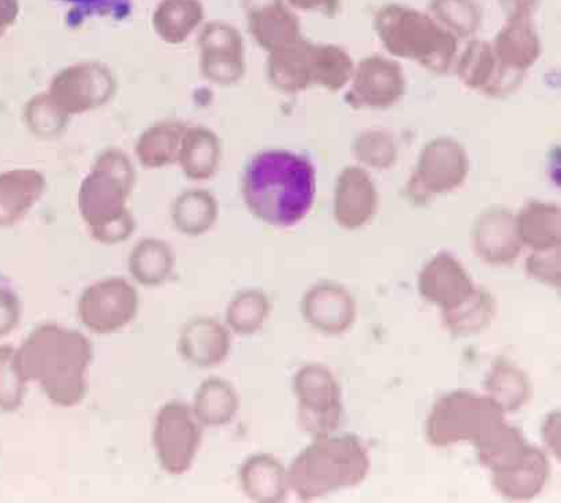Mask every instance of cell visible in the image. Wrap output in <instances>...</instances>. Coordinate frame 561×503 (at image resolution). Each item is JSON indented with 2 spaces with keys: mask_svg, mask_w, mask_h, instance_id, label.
Masks as SVG:
<instances>
[{
  "mask_svg": "<svg viewBox=\"0 0 561 503\" xmlns=\"http://www.w3.org/2000/svg\"><path fill=\"white\" fill-rule=\"evenodd\" d=\"M317 192L311 160L288 151L262 152L250 163L244 180L245 199L268 225L291 227L306 219Z\"/></svg>",
  "mask_w": 561,
  "mask_h": 503,
  "instance_id": "obj_1",
  "label": "cell"
},
{
  "mask_svg": "<svg viewBox=\"0 0 561 503\" xmlns=\"http://www.w3.org/2000/svg\"><path fill=\"white\" fill-rule=\"evenodd\" d=\"M375 31L383 48L402 59L415 60L434 73H448L456 66L457 39L431 14L389 3L377 10Z\"/></svg>",
  "mask_w": 561,
  "mask_h": 503,
  "instance_id": "obj_2",
  "label": "cell"
},
{
  "mask_svg": "<svg viewBox=\"0 0 561 503\" xmlns=\"http://www.w3.org/2000/svg\"><path fill=\"white\" fill-rule=\"evenodd\" d=\"M346 102L354 107L386 108L397 104L404 93L403 70L386 57H366L353 71Z\"/></svg>",
  "mask_w": 561,
  "mask_h": 503,
  "instance_id": "obj_3",
  "label": "cell"
},
{
  "mask_svg": "<svg viewBox=\"0 0 561 503\" xmlns=\"http://www.w3.org/2000/svg\"><path fill=\"white\" fill-rule=\"evenodd\" d=\"M459 76L468 88L483 91L484 94L500 96L517 88L524 72L511 70L502 65L484 39L472 38L460 56Z\"/></svg>",
  "mask_w": 561,
  "mask_h": 503,
  "instance_id": "obj_4",
  "label": "cell"
},
{
  "mask_svg": "<svg viewBox=\"0 0 561 503\" xmlns=\"http://www.w3.org/2000/svg\"><path fill=\"white\" fill-rule=\"evenodd\" d=\"M492 49L503 66L525 73L540 56L541 44L531 20H507L496 34Z\"/></svg>",
  "mask_w": 561,
  "mask_h": 503,
  "instance_id": "obj_5",
  "label": "cell"
},
{
  "mask_svg": "<svg viewBox=\"0 0 561 503\" xmlns=\"http://www.w3.org/2000/svg\"><path fill=\"white\" fill-rule=\"evenodd\" d=\"M467 174V157L462 148L451 140L433 141L422 153L416 174L445 180L446 185H455Z\"/></svg>",
  "mask_w": 561,
  "mask_h": 503,
  "instance_id": "obj_6",
  "label": "cell"
},
{
  "mask_svg": "<svg viewBox=\"0 0 561 503\" xmlns=\"http://www.w3.org/2000/svg\"><path fill=\"white\" fill-rule=\"evenodd\" d=\"M428 14L457 39L472 38L483 21V11L474 0H431Z\"/></svg>",
  "mask_w": 561,
  "mask_h": 503,
  "instance_id": "obj_7",
  "label": "cell"
},
{
  "mask_svg": "<svg viewBox=\"0 0 561 503\" xmlns=\"http://www.w3.org/2000/svg\"><path fill=\"white\" fill-rule=\"evenodd\" d=\"M19 369L9 347H0V409H14L20 402Z\"/></svg>",
  "mask_w": 561,
  "mask_h": 503,
  "instance_id": "obj_8",
  "label": "cell"
},
{
  "mask_svg": "<svg viewBox=\"0 0 561 503\" xmlns=\"http://www.w3.org/2000/svg\"><path fill=\"white\" fill-rule=\"evenodd\" d=\"M507 20H531L540 0H500Z\"/></svg>",
  "mask_w": 561,
  "mask_h": 503,
  "instance_id": "obj_9",
  "label": "cell"
},
{
  "mask_svg": "<svg viewBox=\"0 0 561 503\" xmlns=\"http://www.w3.org/2000/svg\"><path fill=\"white\" fill-rule=\"evenodd\" d=\"M295 8L305 10L307 13H319L324 16H335L340 13L341 0H290Z\"/></svg>",
  "mask_w": 561,
  "mask_h": 503,
  "instance_id": "obj_10",
  "label": "cell"
},
{
  "mask_svg": "<svg viewBox=\"0 0 561 503\" xmlns=\"http://www.w3.org/2000/svg\"><path fill=\"white\" fill-rule=\"evenodd\" d=\"M16 307L13 296L0 290V336L8 334L15 323Z\"/></svg>",
  "mask_w": 561,
  "mask_h": 503,
  "instance_id": "obj_11",
  "label": "cell"
},
{
  "mask_svg": "<svg viewBox=\"0 0 561 503\" xmlns=\"http://www.w3.org/2000/svg\"><path fill=\"white\" fill-rule=\"evenodd\" d=\"M67 2L88 5V8H100V5L113 3L114 0H67Z\"/></svg>",
  "mask_w": 561,
  "mask_h": 503,
  "instance_id": "obj_12",
  "label": "cell"
}]
</instances>
